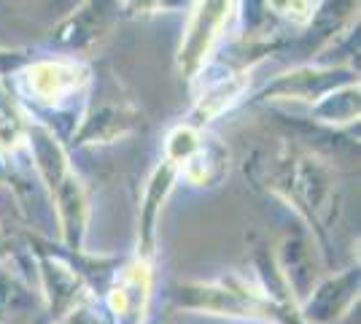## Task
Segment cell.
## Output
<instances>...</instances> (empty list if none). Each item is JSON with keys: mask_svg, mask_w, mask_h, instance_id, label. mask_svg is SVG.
I'll return each mask as SVG.
<instances>
[{"mask_svg": "<svg viewBox=\"0 0 361 324\" xmlns=\"http://www.w3.org/2000/svg\"><path fill=\"white\" fill-rule=\"evenodd\" d=\"M229 8H232V0H200L197 3L195 16L189 22V30L183 35L178 54L183 73H195L200 62L208 57L213 41L219 38L226 16H229Z\"/></svg>", "mask_w": 361, "mask_h": 324, "instance_id": "6da1fadb", "label": "cell"}, {"mask_svg": "<svg viewBox=\"0 0 361 324\" xmlns=\"http://www.w3.org/2000/svg\"><path fill=\"white\" fill-rule=\"evenodd\" d=\"M75 71L65 68L60 62H41L30 71V87L32 92L44 100H54L75 87Z\"/></svg>", "mask_w": 361, "mask_h": 324, "instance_id": "7a4b0ae2", "label": "cell"}, {"mask_svg": "<svg viewBox=\"0 0 361 324\" xmlns=\"http://www.w3.org/2000/svg\"><path fill=\"white\" fill-rule=\"evenodd\" d=\"M195 149H197L195 130H189V127H180V130H176V133L170 136V143H167V155L173 157V160H189V157L195 155Z\"/></svg>", "mask_w": 361, "mask_h": 324, "instance_id": "3957f363", "label": "cell"}, {"mask_svg": "<svg viewBox=\"0 0 361 324\" xmlns=\"http://www.w3.org/2000/svg\"><path fill=\"white\" fill-rule=\"evenodd\" d=\"M310 11H313V3H310V0H288L286 14L294 16L297 22H305V19L310 16Z\"/></svg>", "mask_w": 361, "mask_h": 324, "instance_id": "277c9868", "label": "cell"}, {"mask_svg": "<svg viewBox=\"0 0 361 324\" xmlns=\"http://www.w3.org/2000/svg\"><path fill=\"white\" fill-rule=\"evenodd\" d=\"M270 6H272V8H275V11H281V14H286L288 0H270Z\"/></svg>", "mask_w": 361, "mask_h": 324, "instance_id": "5b68a950", "label": "cell"}]
</instances>
